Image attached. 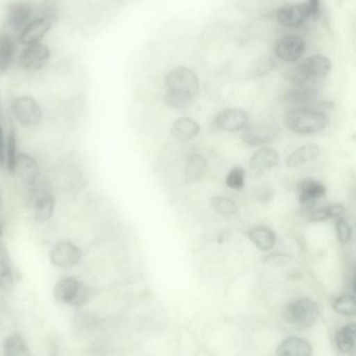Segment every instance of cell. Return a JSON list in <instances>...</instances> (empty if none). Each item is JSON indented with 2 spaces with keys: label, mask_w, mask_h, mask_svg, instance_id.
<instances>
[{
  "label": "cell",
  "mask_w": 356,
  "mask_h": 356,
  "mask_svg": "<svg viewBox=\"0 0 356 356\" xmlns=\"http://www.w3.org/2000/svg\"><path fill=\"white\" fill-rule=\"evenodd\" d=\"M164 103L168 107L184 110L193 105L200 92V81L193 70L178 67L170 70L164 80Z\"/></svg>",
  "instance_id": "6da1fadb"
},
{
  "label": "cell",
  "mask_w": 356,
  "mask_h": 356,
  "mask_svg": "<svg viewBox=\"0 0 356 356\" xmlns=\"http://www.w3.org/2000/svg\"><path fill=\"white\" fill-rule=\"evenodd\" d=\"M331 61L322 55L312 56L287 72V80L296 87H314L331 70Z\"/></svg>",
  "instance_id": "7a4b0ae2"
},
{
  "label": "cell",
  "mask_w": 356,
  "mask_h": 356,
  "mask_svg": "<svg viewBox=\"0 0 356 356\" xmlns=\"http://www.w3.org/2000/svg\"><path fill=\"white\" fill-rule=\"evenodd\" d=\"M285 126L295 134H316L327 128L329 118L322 110L312 107L293 108L285 115Z\"/></svg>",
  "instance_id": "3957f363"
},
{
  "label": "cell",
  "mask_w": 356,
  "mask_h": 356,
  "mask_svg": "<svg viewBox=\"0 0 356 356\" xmlns=\"http://www.w3.org/2000/svg\"><path fill=\"white\" fill-rule=\"evenodd\" d=\"M10 109L16 122L24 128H35L42 120V108L31 95H22L14 97Z\"/></svg>",
  "instance_id": "277c9868"
},
{
  "label": "cell",
  "mask_w": 356,
  "mask_h": 356,
  "mask_svg": "<svg viewBox=\"0 0 356 356\" xmlns=\"http://www.w3.org/2000/svg\"><path fill=\"white\" fill-rule=\"evenodd\" d=\"M54 296L60 303L67 305H84L89 297L88 289L74 277H64L58 281L54 289Z\"/></svg>",
  "instance_id": "5b68a950"
},
{
  "label": "cell",
  "mask_w": 356,
  "mask_h": 356,
  "mask_svg": "<svg viewBox=\"0 0 356 356\" xmlns=\"http://www.w3.org/2000/svg\"><path fill=\"white\" fill-rule=\"evenodd\" d=\"M287 321L299 328L314 326L320 316L318 305L310 299H299L287 306L285 312Z\"/></svg>",
  "instance_id": "8992f818"
},
{
  "label": "cell",
  "mask_w": 356,
  "mask_h": 356,
  "mask_svg": "<svg viewBox=\"0 0 356 356\" xmlns=\"http://www.w3.org/2000/svg\"><path fill=\"white\" fill-rule=\"evenodd\" d=\"M51 57V51L47 44L34 43L24 47L18 56V64L24 72H38L47 67Z\"/></svg>",
  "instance_id": "52a82bcc"
},
{
  "label": "cell",
  "mask_w": 356,
  "mask_h": 356,
  "mask_svg": "<svg viewBox=\"0 0 356 356\" xmlns=\"http://www.w3.org/2000/svg\"><path fill=\"white\" fill-rule=\"evenodd\" d=\"M36 7L29 0H14L8 5L6 22L12 33L19 34L24 26L35 17Z\"/></svg>",
  "instance_id": "ba28073f"
},
{
  "label": "cell",
  "mask_w": 356,
  "mask_h": 356,
  "mask_svg": "<svg viewBox=\"0 0 356 356\" xmlns=\"http://www.w3.org/2000/svg\"><path fill=\"white\" fill-rule=\"evenodd\" d=\"M55 20L44 15L35 16L24 30L17 35L18 44L26 47L34 43L42 42L53 29Z\"/></svg>",
  "instance_id": "9c48e42d"
},
{
  "label": "cell",
  "mask_w": 356,
  "mask_h": 356,
  "mask_svg": "<svg viewBox=\"0 0 356 356\" xmlns=\"http://www.w3.org/2000/svg\"><path fill=\"white\" fill-rule=\"evenodd\" d=\"M307 49V43L298 35L291 34L282 37L275 45V55L285 63H295L301 59Z\"/></svg>",
  "instance_id": "30bf717a"
},
{
  "label": "cell",
  "mask_w": 356,
  "mask_h": 356,
  "mask_svg": "<svg viewBox=\"0 0 356 356\" xmlns=\"http://www.w3.org/2000/svg\"><path fill=\"white\" fill-rule=\"evenodd\" d=\"M243 132L241 138L249 145L258 147V145H266L272 143L280 133V127L276 122H268V124H252L243 129Z\"/></svg>",
  "instance_id": "8fae6325"
},
{
  "label": "cell",
  "mask_w": 356,
  "mask_h": 356,
  "mask_svg": "<svg viewBox=\"0 0 356 356\" xmlns=\"http://www.w3.org/2000/svg\"><path fill=\"white\" fill-rule=\"evenodd\" d=\"M82 251L70 241L57 243L49 254L51 264L56 268H70L80 262Z\"/></svg>",
  "instance_id": "7c38bea8"
},
{
  "label": "cell",
  "mask_w": 356,
  "mask_h": 356,
  "mask_svg": "<svg viewBox=\"0 0 356 356\" xmlns=\"http://www.w3.org/2000/svg\"><path fill=\"white\" fill-rule=\"evenodd\" d=\"M310 17L312 14L306 3L285 6L280 8L276 14L279 24L287 29L301 28Z\"/></svg>",
  "instance_id": "4fadbf2b"
},
{
  "label": "cell",
  "mask_w": 356,
  "mask_h": 356,
  "mask_svg": "<svg viewBox=\"0 0 356 356\" xmlns=\"http://www.w3.org/2000/svg\"><path fill=\"white\" fill-rule=\"evenodd\" d=\"M249 122L247 112L241 109H226L220 112L214 118V126L225 132H238L243 130Z\"/></svg>",
  "instance_id": "5bb4252c"
},
{
  "label": "cell",
  "mask_w": 356,
  "mask_h": 356,
  "mask_svg": "<svg viewBox=\"0 0 356 356\" xmlns=\"http://www.w3.org/2000/svg\"><path fill=\"white\" fill-rule=\"evenodd\" d=\"M17 38L9 32H0V74L11 70L17 57Z\"/></svg>",
  "instance_id": "9a60e30c"
},
{
  "label": "cell",
  "mask_w": 356,
  "mask_h": 356,
  "mask_svg": "<svg viewBox=\"0 0 356 356\" xmlns=\"http://www.w3.org/2000/svg\"><path fill=\"white\" fill-rule=\"evenodd\" d=\"M14 174L17 175L24 183L33 185L38 180L40 176V168L38 162L30 154H18L17 161H16L15 170Z\"/></svg>",
  "instance_id": "2e32d148"
},
{
  "label": "cell",
  "mask_w": 356,
  "mask_h": 356,
  "mask_svg": "<svg viewBox=\"0 0 356 356\" xmlns=\"http://www.w3.org/2000/svg\"><path fill=\"white\" fill-rule=\"evenodd\" d=\"M318 88L314 87H296L289 89L284 95L285 103L295 108L312 107L318 99Z\"/></svg>",
  "instance_id": "e0dca14e"
},
{
  "label": "cell",
  "mask_w": 356,
  "mask_h": 356,
  "mask_svg": "<svg viewBox=\"0 0 356 356\" xmlns=\"http://www.w3.org/2000/svg\"><path fill=\"white\" fill-rule=\"evenodd\" d=\"M279 155L275 149L262 147L258 149L250 159V168L256 174H262L266 170L276 168L279 163Z\"/></svg>",
  "instance_id": "ac0fdd59"
},
{
  "label": "cell",
  "mask_w": 356,
  "mask_h": 356,
  "mask_svg": "<svg viewBox=\"0 0 356 356\" xmlns=\"http://www.w3.org/2000/svg\"><path fill=\"white\" fill-rule=\"evenodd\" d=\"M298 191L300 204L303 206H312L318 200L324 197L326 188L323 183L314 179H307L298 185Z\"/></svg>",
  "instance_id": "d6986e66"
},
{
  "label": "cell",
  "mask_w": 356,
  "mask_h": 356,
  "mask_svg": "<svg viewBox=\"0 0 356 356\" xmlns=\"http://www.w3.org/2000/svg\"><path fill=\"white\" fill-rule=\"evenodd\" d=\"M277 355L285 356H310L312 347L309 341L298 337L285 339L277 348Z\"/></svg>",
  "instance_id": "ffe728a7"
},
{
  "label": "cell",
  "mask_w": 356,
  "mask_h": 356,
  "mask_svg": "<svg viewBox=\"0 0 356 356\" xmlns=\"http://www.w3.org/2000/svg\"><path fill=\"white\" fill-rule=\"evenodd\" d=\"M201 127L191 118H181L172 126V136L179 141H189L200 134Z\"/></svg>",
  "instance_id": "44dd1931"
},
{
  "label": "cell",
  "mask_w": 356,
  "mask_h": 356,
  "mask_svg": "<svg viewBox=\"0 0 356 356\" xmlns=\"http://www.w3.org/2000/svg\"><path fill=\"white\" fill-rule=\"evenodd\" d=\"M249 238L261 251H270L276 243V235L268 227L260 226L251 229L249 231Z\"/></svg>",
  "instance_id": "7402d4cb"
},
{
  "label": "cell",
  "mask_w": 356,
  "mask_h": 356,
  "mask_svg": "<svg viewBox=\"0 0 356 356\" xmlns=\"http://www.w3.org/2000/svg\"><path fill=\"white\" fill-rule=\"evenodd\" d=\"M320 155V147L316 145H303L296 149L287 158V166L289 168H299L307 162L314 161Z\"/></svg>",
  "instance_id": "603a6c76"
},
{
  "label": "cell",
  "mask_w": 356,
  "mask_h": 356,
  "mask_svg": "<svg viewBox=\"0 0 356 356\" xmlns=\"http://www.w3.org/2000/svg\"><path fill=\"white\" fill-rule=\"evenodd\" d=\"M355 324L341 327L335 333V345L341 353H350L355 347Z\"/></svg>",
  "instance_id": "cb8c5ba5"
},
{
  "label": "cell",
  "mask_w": 356,
  "mask_h": 356,
  "mask_svg": "<svg viewBox=\"0 0 356 356\" xmlns=\"http://www.w3.org/2000/svg\"><path fill=\"white\" fill-rule=\"evenodd\" d=\"M207 170V160L202 155L191 156L187 161L185 168V181L186 183H195L201 180Z\"/></svg>",
  "instance_id": "d4e9b609"
},
{
  "label": "cell",
  "mask_w": 356,
  "mask_h": 356,
  "mask_svg": "<svg viewBox=\"0 0 356 356\" xmlns=\"http://www.w3.org/2000/svg\"><path fill=\"white\" fill-rule=\"evenodd\" d=\"M3 350L8 356L30 355L28 343L20 333H13L6 339Z\"/></svg>",
  "instance_id": "484cf974"
},
{
  "label": "cell",
  "mask_w": 356,
  "mask_h": 356,
  "mask_svg": "<svg viewBox=\"0 0 356 356\" xmlns=\"http://www.w3.org/2000/svg\"><path fill=\"white\" fill-rule=\"evenodd\" d=\"M56 202L51 195H44L37 200L34 206V220L39 224L47 222L55 212Z\"/></svg>",
  "instance_id": "4316f807"
},
{
  "label": "cell",
  "mask_w": 356,
  "mask_h": 356,
  "mask_svg": "<svg viewBox=\"0 0 356 356\" xmlns=\"http://www.w3.org/2000/svg\"><path fill=\"white\" fill-rule=\"evenodd\" d=\"M210 206L214 211L222 216H232L238 211V206L233 200L220 195L212 197Z\"/></svg>",
  "instance_id": "83f0119b"
},
{
  "label": "cell",
  "mask_w": 356,
  "mask_h": 356,
  "mask_svg": "<svg viewBox=\"0 0 356 356\" xmlns=\"http://www.w3.org/2000/svg\"><path fill=\"white\" fill-rule=\"evenodd\" d=\"M17 136L15 131L11 130L8 134L7 143H6V165L11 174L15 170L16 161L18 157Z\"/></svg>",
  "instance_id": "f1b7e54d"
},
{
  "label": "cell",
  "mask_w": 356,
  "mask_h": 356,
  "mask_svg": "<svg viewBox=\"0 0 356 356\" xmlns=\"http://www.w3.org/2000/svg\"><path fill=\"white\" fill-rule=\"evenodd\" d=\"M341 212H343V209L339 205L318 208L310 213L309 220H312V222H323V220H330V218L337 220L341 216Z\"/></svg>",
  "instance_id": "f546056e"
},
{
  "label": "cell",
  "mask_w": 356,
  "mask_h": 356,
  "mask_svg": "<svg viewBox=\"0 0 356 356\" xmlns=\"http://www.w3.org/2000/svg\"><path fill=\"white\" fill-rule=\"evenodd\" d=\"M333 309L343 316H355V301L353 296H343L333 302Z\"/></svg>",
  "instance_id": "4dcf8cb0"
},
{
  "label": "cell",
  "mask_w": 356,
  "mask_h": 356,
  "mask_svg": "<svg viewBox=\"0 0 356 356\" xmlns=\"http://www.w3.org/2000/svg\"><path fill=\"white\" fill-rule=\"evenodd\" d=\"M245 172L243 168H233L227 175L226 184L229 188L241 191L245 186Z\"/></svg>",
  "instance_id": "1f68e13d"
},
{
  "label": "cell",
  "mask_w": 356,
  "mask_h": 356,
  "mask_svg": "<svg viewBox=\"0 0 356 356\" xmlns=\"http://www.w3.org/2000/svg\"><path fill=\"white\" fill-rule=\"evenodd\" d=\"M335 231H337V239L341 245L349 243L352 236V229L349 222L343 218H337L335 222Z\"/></svg>",
  "instance_id": "d6a6232c"
},
{
  "label": "cell",
  "mask_w": 356,
  "mask_h": 356,
  "mask_svg": "<svg viewBox=\"0 0 356 356\" xmlns=\"http://www.w3.org/2000/svg\"><path fill=\"white\" fill-rule=\"evenodd\" d=\"M14 279L11 270L3 260H0V289L10 291L13 289Z\"/></svg>",
  "instance_id": "836d02e7"
},
{
  "label": "cell",
  "mask_w": 356,
  "mask_h": 356,
  "mask_svg": "<svg viewBox=\"0 0 356 356\" xmlns=\"http://www.w3.org/2000/svg\"><path fill=\"white\" fill-rule=\"evenodd\" d=\"M291 257L287 254H270L264 258V262L268 266H286L291 262Z\"/></svg>",
  "instance_id": "e575fe53"
},
{
  "label": "cell",
  "mask_w": 356,
  "mask_h": 356,
  "mask_svg": "<svg viewBox=\"0 0 356 356\" xmlns=\"http://www.w3.org/2000/svg\"><path fill=\"white\" fill-rule=\"evenodd\" d=\"M6 164V141L3 127L0 126V168Z\"/></svg>",
  "instance_id": "d590c367"
},
{
  "label": "cell",
  "mask_w": 356,
  "mask_h": 356,
  "mask_svg": "<svg viewBox=\"0 0 356 356\" xmlns=\"http://www.w3.org/2000/svg\"><path fill=\"white\" fill-rule=\"evenodd\" d=\"M307 6L308 8H309L312 17H318L321 11L320 0H309V3H307Z\"/></svg>",
  "instance_id": "8d00e7d4"
},
{
  "label": "cell",
  "mask_w": 356,
  "mask_h": 356,
  "mask_svg": "<svg viewBox=\"0 0 356 356\" xmlns=\"http://www.w3.org/2000/svg\"><path fill=\"white\" fill-rule=\"evenodd\" d=\"M0 234H1V226H0Z\"/></svg>",
  "instance_id": "74e56055"
}]
</instances>
